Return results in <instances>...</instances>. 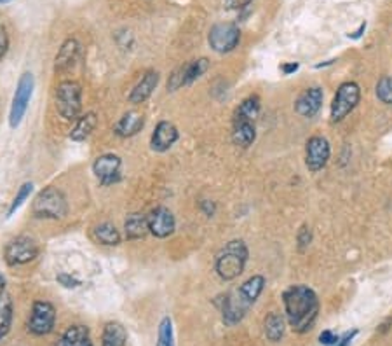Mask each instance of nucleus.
Returning a JSON list of instances; mask_svg holds the SVG:
<instances>
[{
	"label": "nucleus",
	"instance_id": "obj_1",
	"mask_svg": "<svg viewBox=\"0 0 392 346\" xmlns=\"http://www.w3.org/2000/svg\"><path fill=\"white\" fill-rule=\"evenodd\" d=\"M283 303L291 329L300 334L312 329L319 313V299L312 289L305 285L290 287L283 294Z\"/></svg>",
	"mask_w": 392,
	"mask_h": 346
},
{
	"label": "nucleus",
	"instance_id": "obj_2",
	"mask_svg": "<svg viewBox=\"0 0 392 346\" xmlns=\"http://www.w3.org/2000/svg\"><path fill=\"white\" fill-rule=\"evenodd\" d=\"M247 246L243 240H232L221 249L216 257V273L225 282L235 280L244 271L247 263Z\"/></svg>",
	"mask_w": 392,
	"mask_h": 346
},
{
	"label": "nucleus",
	"instance_id": "obj_3",
	"mask_svg": "<svg viewBox=\"0 0 392 346\" xmlns=\"http://www.w3.org/2000/svg\"><path fill=\"white\" fill-rule=\"evenodd\" d=\"M32 212L39 219H63L68 212L65 194L56 187H46L33 200Z\"/></svg>",
	"mask_w": 392,
	"mask_h": 346
},
{
	"label": "nucleus",
	"instance_id": "obj_4",
	"mask_svg": "<svg viewBox=\"0 0 392 346\" xmlns=\"http://www.w3.org/2000/svg\"><path fill=\"white\" fill-rule=\"evenodd\" d=\"M56 109L66 121L79 119L82 109V88L75 80H63L56 90Z\"/></svg>",
	"mask_w": 392,
	"mask_h": 346
},
{
	"label": "nucleus",
	"instance_id": "obj_5",
	"mask_svg": "<svg viewBox=\"0 0 392 346\" xmlns=\"http://www.w3.org/2000/svg\"><path fill=\"white\" fill-rule=\"evenodd\" d=\"M361 100V90L356 83H343L342 86L336 90L335 98L331 104V121L333 123H340L345 119Z\"/></svg>",
	"mask_w": 392,
	"mask_h": 346
},
{
	"label": "nucleus",
	"instance_id": "obj_6",
	"mask_svg": "<svg viewBox=\"0 0 392 346\" xmlns=\"http://www.w3.org/2000/svg\"><path fill=\"white\" fill-rule=\"evenodd\" d=\"M33 86H35V80L30 72H25L23 76L18 80L16 93H14L13 105H11V114H9V124L11 128H18L23 121L25 114H27L28 104H30V98L33 93Z\"/></svg>",
	"mask_w": 392,
	"mask_h": 346
},
{
	"label": "nucleus",
	"instance_id": "obj_7",
	"mask_svg": "<svg viewBox=\"0 0 392 346\" xmlns=\"http://www.w3.org/2000/svg\"><path fill=\"white\" fill-rule=\"evenodd\" d=\"M54 323H56V310L53 304L47 301H35L28 318V330L33 336H46L53 333Z\"/></svg>",
	"mask_w": 392,
	"mask_h": 346
},
{
	"label": "nucleus",
	"instance_id": "obj_8",
	"mask_svg": "<svg viewBox=\"0 0 392 346\" xmlns=\"http://www.w3.org/2000/svg\"><path fill=\"white\" fill-rule=\"evenodd\" d=\"M39 256V246L28 237H18L11 240L4 249V259L9 266L27 264Z\"/></svg>",
	"mask_w": 392,
	"mask_h": 346
},
{
	"label": "nucleus",
	"instance_id": "obj_9",
	"mask_svg": "<svg viewBox=\"0 0 392 346\" xmlns=\"http://www.w3.org/2000/svg\"><path fill=\"white\" fill-rule=\"evenodd\" d=\"M209 46L216 53H231L241 40V32L234 23H218L209 32Z\"/></svg>",
	"mask_w": 392,
	"mask_h": 346
},
{
	"label": "nucleus",
	"instance_id": "obj_10",
	"mask_svg": "<svg viewBox=\"0 0 392 346\" xmlns=\"http://www.w3.org/2000/svg\"><path fill=\"white\" fill-rule=\"evenodd\" d=\"M330 142L324 137H312L307 140L305 165L310 172L323 170L330 160Z\"/></svg>",
	"mask_w": 392,
	"mask_h": 346
},
{
	"label": "nucleus",
	"instance_id": "obj_11",
	"mask_svg": "<svg viewBox=\"0 0 392 346\" xmlns=\"http://www.w3.org/2000/svg\"><path fill=\"white\" fill-rule=\"evenodd\" d=\"M149 217V229L154 237L157 238H168L175 233V215L171 213V210L166 207H157L152 210Z\"/></svg>",
	"mask_w": 392,
	"mask_h": 346
},
{
	"label": "nucleus",
	"instance_id": "obj_12",
	"mask_svg": "<svg viewBox=\"0 0 392 346\" xmlns=\"http://www.w3.org/2000/svg\"><path fill=\"white\" fill-rule=\"evenodd\" d=\"M121 170V157L116 154H103L92 163V172L98 177V180L105 186L117 182L119 180Z\"/></svg>",
	"mask_w": 392,
	"mask_h": 346
},
{
	"label": "nucleus",
	"instance_id": "obj_13",
	"mask_svg": "<svg viewBox=\"0 0 392 346\" xmlns=\"http://www.w3.org/2000/svg\"><path fill=\"white\" fill-rule=\"evenodd\" d=\"M178 137L180 135L175 124L169 123V121H161V123L155 126L154 133H152L150 145L155 153H166V150H169L175 145Z\"/></svg>",
	"mask_w": 392,
	"mask_h": 346
},
{
	"label": "nucleus",
	"instance_id": "obj_14",
	"mask_svg": "<svg viewBox=\"0 0 392 346\" xmlns=\"http://www.w3.org/2000/svg\"><path fill=\"white\" fill-rule=\"evenodd\" d=\"M323 105V90L321 88H309L298 97L295 110L302 117H314Z\"/></svg>",
	"mask_w": 392,
	"mask_h": 346
},
{
	"label": "nucleus",
	"instance_id": "obj_15",
	"mask_svg": "<svg viewBox=\"0 0 392 346\" xmlns=\"http://www.w3.org/2000/svg\"><path fill=\"white\" fill-rule=\"evenodd\" d=\"M247 310H250V304L244 303L238 290H235L234 294H231V296L223 299V322L227 326H235L244 318Z\"/></svg>",
	"mask_w": 392,
	"mask_h": 346
},
{
	"label": "nucleus",
	"instance_id": "obj_16",
	"mask_svg": "<svg viewBox=\"0 0 392 346\" xmlns=\"http://www.w3.org/2000/svg\"><path fill=\"white\" fill-rule=\"evenodd\" d=\"M159 84V73L155 70H149V72L143 73L142 80L135 86V90L129 95V102L131 104H143L145 100H149L154 93V90Z\"/></svg>",
	"mask_w": 392,
	"mask_h": 346
},
{
	"label": "nucleus",
	"instance_id": "obj_17",
	"mask_svg": "<svg viewBox=\"0 0 392 346\" xmlns=\"http://www.w3.org/2000/svg\"><path fill=\"white\" fill-rule=\"evenodd\" d=\"M143 124H145V117L143 114L138 112H128L121 117L119 123L116 124L114 131L122 138H128V137H135L138 131H142Z\"/></svg>",
	"mask_w": 392,
	"mask_h": 346
},
{
	"label": "nucleus",
	"instance_id": "obj_18",
	"mask_svg": "<svg viewBox=\"0 0 392 346\" xmlns=\"http://www.w3.org/2000/svg\"><path fill=\"white\" fill-rule=\"evenodd\" d=\"M124 233L128 240H142L150 233L149 229V217L143 213H131L128 215L124 222Z\"/></svg>",
	"mask_w": 392,
	"mask_h": 346
},
{
	"label": "nucleus",
	"instance_id": "obj_19",
	"mask_svg": "<svg viewBox=\"0 0 392 346\" xmlns=\"http://www.w3.org/2000/svg\"><path fill=\"white\" fill-rule=\"evenodd\" d=\"M77 56H79V42H77L75 39L65 40L61 49L58 51L56 60H54V70H56V72L68 70L73 64H75Z\"/></svg>",
	"mask_w": 392,
	"mask_h": 346
},
{
	"label": "nucleus",
	"instance_id": "obj_20",
	"mask_svg": "<svg viewBox=\"0 0 392 346\" xmlns=\"http://www.w3.org/2000/svg\"><path fill=\"white\" fill-rule=\"evenodd\" d=\"M264 287H265V278L262 277V275H255V277L247 278L246 282L239 287L238 294L241 296V299L244 301V303L250 304L251 306V304H255V301L260 297Z\"/></svg>",
	"mask_w": 392,
	"mask_h": 346
},
{
	"label": "nucleus",
	"instance_id": "obj_21",
	"mask_svg": "<svg viewBox=\"0 0 392 346\" xmlns=\"http://www.w3.org/2000/svg\"><path fill=\"white\" fill-rule=\"evenodd\" d=\"M96 124H98V117L94 112H86L84 116H80L79 119L73 124L72 131H70V138L75 140V142H82L94 131Z\"/></svg>",
	"mask_w": 392,
	"mask_h": 346
},
{
	"label": "nucleus",
	"instance_id": "obj_22",
	"mask_svg": "<svg viewBox=\"0 0 392 346\" xmlns=\"http://www.w3.org/2000/svg\"><path fill=\"white\" fill-rule=\"evenodd\" d=\"M255 138H257V130H255V123L250 121H238L234 123V131H232V140H234L235 145L246 147L253 145Z\"/></svg>",
	"mask_w": 392,
	"mask_h": 346
},
{
	"label": "nucleus",
	"instance_id": "obj_23",
	"mask_svg": "<svg viewBox=\"0 0 392 346\" xmlns=\"http://www.w3.org/2000/svg\"><path fill=\"white\" fill-rule=\"evenodd\" d=\"M60 346H94L86 326H72L61 338Z\"/></svg>",
	"mask_w": 392,
	"mask_h": 346
},
{
	"label": "nucleus",
	"instance_id": "obj_24",
	"mask_svg": "<svg viewBox=\"0 0 392 346\" xmlns=\"http://www.w3.org/2000/svg\"><path fill=\"white\" fill-rule=\"evenodd\" d=\"M128 333L119 322H109L103 329L102 346H125Z\"/></svg>",
	"mask_w": 392,
	"mask_h": 346
},
{
	"label": "nucleus",
	"instance_id": "obj_25",
	"mask_svg": "<svg viewBox=\"0 0 392 346\" xmlns=\"http://www.w3.org/2000/svg\"><path fill=\"white\" fill-rule=\"evenodd\" d=\"M260 114V98L257 95L253 97H247L243 104H239L238 109H235L234 114V123L238 121H250V123H255V119Z\"/></svg>",
	"mask_w": 392,
	"mask_h": 346
},
{
	"label": "nucleus",
	"instance_id": "obj_26",
	"mask_svg": "<svg viewBox=\"0 0 392 346\" xmlns=\"http://www.w3.org/2000/svg\"><path fill=\"white\" fill-rule=\"evenodd\" d=\"M209 68V61L206 58H199V60H192L188 64H185L181 67V72H183V86H188L194 80H197L206 70Z\"/></svg>",
	"mask_w": 392,
	"mask_h": 346
},
{
	"label": "nucleus",
	"instance_id": "obj_27",
	"mask_svg": "<svg viewBox=\"0 0 392 346\" xmlns=\"http://www.w3.org/2000/svg\"><path fill=\"white\" fill-rule=\"evenodd\" d=\"M94 237L102 245H109V246H116L121 243V233L114 224L110 222H103L99 226L94 227Z\"/></svg>",
	"mask_w": 392,
	"mask_h": 346
},
{
	"label": "nucleus",
	"instance_id": "obj_28",
	"mask_svg": "<svg viewBox=\"0 0 392 346\" xmlns=\"http://www.w3.org/2000/svg\"><path fill=\"white\" fill-rule=\"evenodd\" d=\"M13 323V299L9 294H4L0 297V340L9 333Z\"/></svg>",
	"mask_w": 392,
	"mask_h": 346
},
{
	"label": "nucleus",
	"instance_id": "obj_29",
	"mask_svg": "<svg viewBox=\"0 0 392 346\" xmlns=\"http://www.w3.org/2000/svg\"><path fill=\"white\" fill-rule=\"evenodd\" d=\"M265 336L272 341V343H277L281 341V338L284 336V318L277 313H271L265 318Z\"/></svg>",
	"mask_w": 392,
	"mask_h": 346
},
{
	"label": "nucleus",
	"instance_id": "obj_30",
	"mask_svg": "<svg viewBox=\"0 0 392 346\" xmlns=\"http://www.w3.org/2000/svg\"><path fill=\"white\" fill-rule=\"evenodd\" d=\"M157 346H175L173 343V322L169 316H164L161 326H159Z\"/></svg>",
	"mask_w": 392,
	"mask_h": 346
},
{
	"label": "nucleus",
	"instance_id": "obj_31",
	"mask_svg": "<svg viewBox=\"0 0 392 346\" xmlns=\"http://www.w3.org/2000/svg\"><path fill=\"white\" fill-rule=\"evenodd\" d=\"M376 97L384 104L392 105V77H382L376 84Z\"/></svg>",
	"mask_w": 392,
	"mask_h": 346
},
{
	"label": "nucleus",
	"instance_id": "obj_32",
	"mask_svg": "<svg viewBox=\"0 0 392 346\" xmlns=\"http://www.w3.org/2000/svg\"><path fill=\"white\" fill-rule=\"evenodd\" d=\"M32 189H33V184H32V182L23 184V186L20 187V191H18L16 198H14L13 203H11V208H9V217H11V215H14V212H16V210L20 208L21 205L25 203V201L28 200V196H30Z\"/></svg>",
	"mask_w": 392,
	"mask_h": 346
},
{
	"label": "nucleus",
	"instance_id": "obj_33",
	"mask_svg": "<svg viewBox=\"0 0 392 346\" xmlns=\"http://www.w3.org/2000/svg\"><path fill=\"white\" fill-rule=\"evenodd\" d=\"M297 241H298V249H300L302 252L310 245V241H312V233H310L309 227L307 226L300 227V231H298L297 234Z\"/></svg>",
	"mask_w": 392,
	"mask_h": 346
},
{
	"label": "nucleus",
	"instance_id": "obj_34",
	"mask_svg": "<svg viewBox=\"0 0 392 346\" xmlns=\"http://www.w3.org/2000/svg\"><path fill=\"white\" fill-rule=\"evenodd\" d=\"M56 280L61 283L63 287H66V289H75V287L80 285L79 280L73 278L72 275H68V273H60V275H58Z\"/></svg>",
	"mask_w": 392,
	"mask_h": 346
},
{
	"label": "nucleus",
	"instance_id": "obj_35",
	"mask_svg": "<svg viewBox=\"0 0 392 346\" xmlns=\"http://www.w3.org/2000/svg\"><path fill=\"white\" fill-rule=\"evenodd\" d=\"M338 340H340L338 334L331 333V330H323V333H321V336H319V343L326 345V346L336 345V343H338Z\"/></svg>",
	"mask_w": 392,
	"mask_h": 346
},
{
	"label": "nucleus",
	"instance_id": "obj_36",
	"mask_svg": "<svg viewBox=\"0 0 392 346\" xmlns=\"http://www.w3.org/2000/svg\"><path fill=\"white\" fill-rule=\"evenodd\" d=\"M7 47H9V37H7L6 28L0 27V60H2L4 54L7 53Z\"/></svg>",
	"mask_w": 392,
	"mask_h": 346
},
{
	"label": "nucleus",
	"instance_id": "obj_37",
	"mask_svg": "<svg viewBox=\"0 0 392 346\" xmlns=\"http://www.w3.org/2000/svg\"><path fill=\"white\" fill-rule=\"evenodd\" d=\"M356 334H357V330H350V333H347L345 336L340 338L338 343L333 345V346H350V343H353V340H354V338H356Z\"/></svg>",
	"mask_w": 392,
	"mask_h": 346
},
{
	"label": "nucleus",
	"instance_id": "obj_38",
	"mask_svg": "<svg viewBox=\"0 0 392 346\" xmlns=\"http://www.w3.org/2000/svg\"><path fill=\"white\" fill-rule=\"evenodd\" d=\"M250 2L251 0H225V4H227L231 9H243V7H246Z\"/></svg>",
	"mask_w": 392,
	"mask_h": 346
},
{
	"label": "nucleus",
	"instance_id": "obj_39",
	"mask_svg": "<svg viewBox=\"0 0 392 346\" xmlns=\"http://www.w3.org/2000/svg\"><path fill=\"white\" fill-rule=\"evenodd\" d=\"M201 208H202V212H204L208 217L214 215V205L212 203V201H202Z\"/></svg>",
	"mask_w": 392,
	"mask_h": 346
},
{
	"label": "nucleus",
	"instance_id": "obj_40",
	"mask_svg": "<svg viewBox=\"0 0 392 346\" xmlns=\"http://www.w3.org/2000/svg\"><path fill=\"white\" fill-rule=\"evenodd\" d=\"M281 70H283V73H286V76H290V73L297 72V70H298V64H284L283 67H281Z\"/></svg>",
	"mask_w": 392,
	"mask_h": 346
},
{
	"label": "nucleus",
	"instance_id": "obj_41",
	"mask_svg": "<svg viewBox=\"0 0 392 346\" xmlns=\"http://www.w3.org/2000/svg\"><path fill=\"white\" fill-rule=\"evenodd\" d=\"M4 294H6V280L0 277V297H2Z\"/></svg>",
	"mask_w": 392,
	"mask_h": 346
},
{
	"label": "nucleus",
	"instance_id": "obj_42",
	"mask_svg": "<svg viewBox=\"0 0 392 346\" xmlns=\"http://www.w3.org/2000/svg\"><path fill=\"white\" fill-rule=\"evenodd\" d=\"M365 28H366V23H362V25H361V27H360V30H357V32H354V34H353V35H349V37H353V39H357V37H360V35H361V32H362V30H365Z\"/></svg>",
	"mask_w": 392,
	"mask_h": 346
},
{
	"label": "nucleus",
	"instance_id": "obj_43",
	"mask_svg": "<svg viewBox=\"0 0 392 346\" xmlns=\"http://www.w3.org/2000/svg\"><path fill=\"white\" fill-rule=\"evenodd\" d=\"M6 2H11V0H0V4H6Z\"/></svg>",
	"mask_w": 392,
	"mask_h": 346
}]
</instances>
